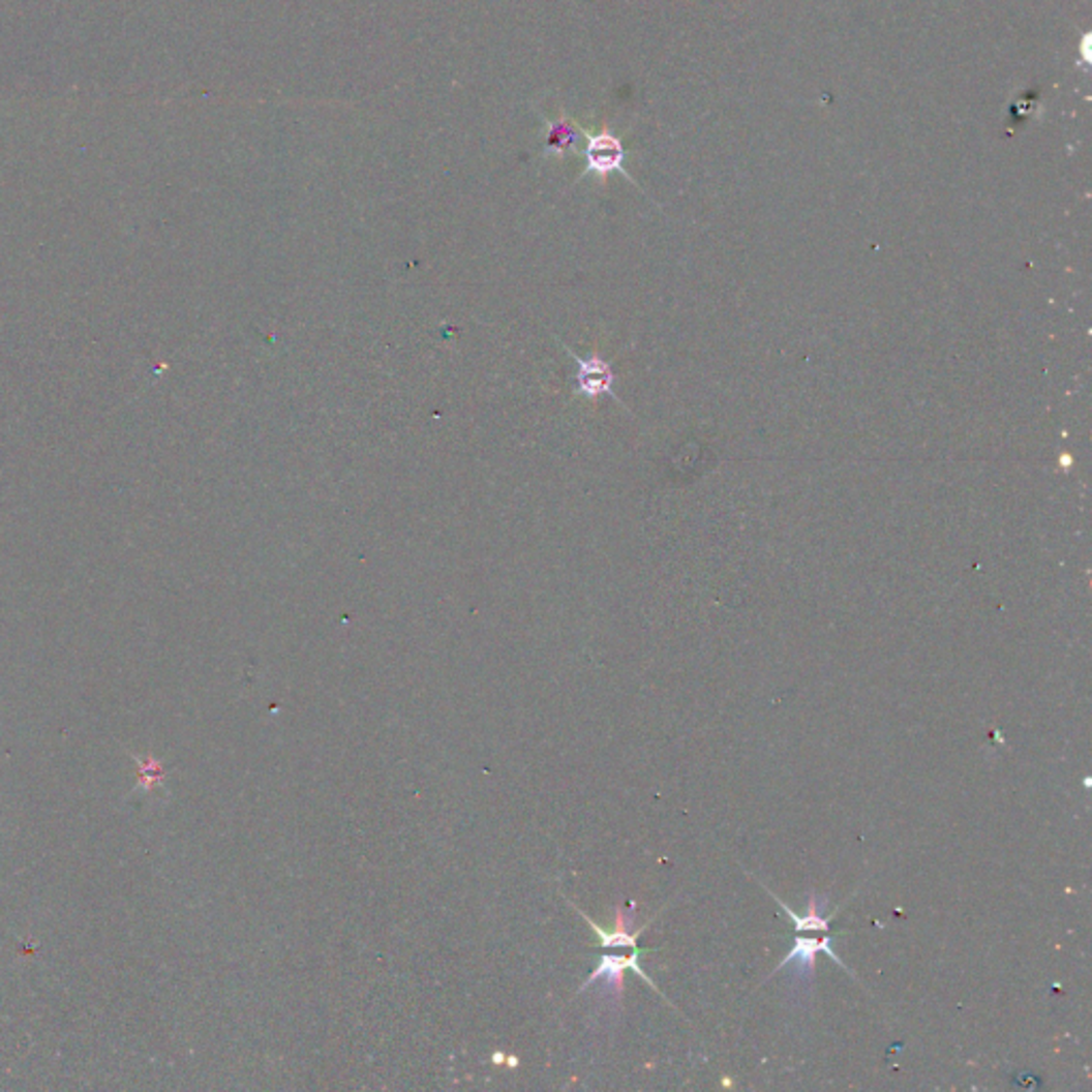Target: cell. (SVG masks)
<instances>
[{"instance_id": "2", "label": "cell", "mask_w": 1092, "mask_h": 1092, "mask_svg": "<svg viewBox=\"0 0 1092 1092\" xmlns=\"http://www.w3.org/2000/svg\"><path fill=\"white\" fill-rule=\"evenodd\" d=\"M638 959H640V949H632L630 956H602V963L598 965V969L587 977V981L580 985V993H585V990L596 983V981H602V993L604 997L614 1005L619 1007L621 1005V997H624V973L628 969H632L636 975H640L644 981L651 983L656 988V983L648 979V975L640 969L638 965ZM658 990V988H656Z\"/></svg>"}, {"instance_id": "1", "label": "cell", "mask_w": 1092, "mask_h": 1092, "mask_svg": "<svg viewBox=\"0 0 1092 1092\" xmlns=\"http://www.w3.org/2000/svg\"><path fill=\"white\" fill-rule=\"evenodd\" d=\"M566 351L576 363V373H574L576 389H574V395L585 397V399L612 397L614 401H619V397L614 395V389H612L614 387L612 365L602 355L592 353L587 357H578L570 348H566Z\"/></svg>"}, {"instance_id": "6", "label": "cell", "mask_w": 1092, "mask_h": 1092, "mask_svg": "<svg viewBox=\"0 0 1092 1092\" xmlns=\"http://www.w3.org/2000/svg\"><path fill=\"white\" fill-rule=\"evenodd\" d=\"M826 901H828L826 897H822V899H817V894H815V892H811V894H809V911H807V915H805V917H800V915H796V913H794V911H792L790 907H785V903H781V901L777 899V903L781 905V909H783L785 913H788V915L792 917L796 933H807V931H815V933H828V931H830V921H828V919H826V917L822 915V911L826 909Z\"/></svg>"}, {"instance_id": "4", "label": "cell", "mask_w": 1092, "mask_h": 1092, "mask_svg": "<svg viewBox=\"0 0 1092 1092\" xmlns=\"http://www.w3.org/2000/svg\"><path fill=\"white\" fill-rule=\"evenodd\" d=\"M832 943V937L830 935H824V937H802L800 933L796 935L794 939V947L792 951L785 956V959L781 961V965L775 969V973H779L783 967L788 965H796V975L798 979L802 981H813L815 977V961H817V953H826L830 961H835L839 967L847 969L843 965V961L837 956V951L830 947Z\"/></svg>"}, {"instance_id": "5", "label": "cell", "mask_w": 1092, "mask_h": 1092, "mask_svg": "<svg viewBox=\"0 0 1092 1092\" xmlns=\"http://www.w3.org/2000/svg\"><path fill=\"white\" fill-rule=\"evenodd\" d=\"M546 128H549L546 130V144H544L546 156H557V158L568 156L570 152L576 150L580 136H583V130H580L564 112L555 120H546Z\"/></svg>"}, {"instance_id": "3", "label": "cell", "mask_w": 1092, "mask_h": 1092, "mask_svg": "<svg viewBox=\"0 0 1092 1092\" xmlns=\"http://www.w3.org/2000/svg\"><path fill=\"white\" fill-rule=\"evenodd\" d=\"M585 169L587 174L598 176L600 180H606L614 171H624L626 150L617 134H612L610 128L604 124L598 132L587 134V146H585ZM628 176V174H626ZM630 178V176H628Z\"/></svg>"}]
</instances>
